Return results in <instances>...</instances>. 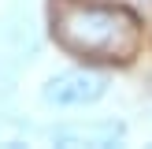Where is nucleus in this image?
Instances as JSON below:
<instances>
[{"label": "nucleus", "instance_id": "nucleus-1", "mask_svg": "<svg viewBox=\"0 0 152 149\" xmlns=\"http://www.w3.org/2000/svg\"><path fill=\"white\" fill-rule=\"evenodd\" d=\"M52 37L67 52L86 60H130L141 45V19L126 4L100 0H56Z\"/></svg>", "mask_w": 152, "mask_h": 149}, {"label": "nucleus", "instance_id": "nucleus-2", "mask_svg": "<svg viewBox=\"0 0 152 149\" xmlns=\"http://www.w3.org/2000/svg\"><path fill=\"white\" fill-rule=\"evenodd\" d=\"M108 93V78L100 71H89V67H71V71H59L45 82L41 101L56 104V108H78V104H93Z\"/></svg>", "mask_w": 152, "mask_h": 149}, {"label": "nucleus", "instance_id": "nucleus-3", "mask_svg": "<svg viewBox=\"0 0 152 149\" xmlns=\"http://www.w3.org/2000/svg\"><path fill=\"white\" fill-rule=\"evenodd\" d=\"M126 134V127L119 119H100V123H63V127H52L48 138L56 145H93V149H108V145H119Z\"/></svg>", "mask_w": 152, "mask_h": 149}]
</instances>
